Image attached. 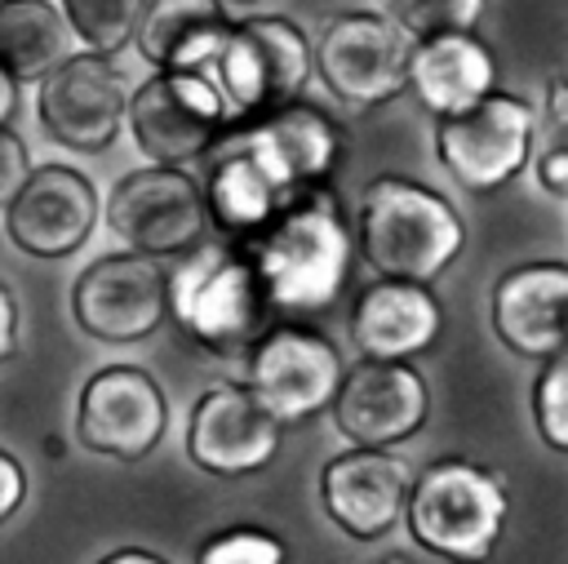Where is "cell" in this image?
Instances as JSON below:
<instances>
[{
    "label": "cell",
    "instance_id": "cell-24",
    "mask_svg": "<svg viewBox=\"0 0 568 564\" xmlns=\"http://www.w3.org/2000/svg\"><path fill=\"white\" fill-rule=\"evenodd\" d=\"M71 53V31L49 0H0V67L13 84L44 80Z\"/></svg>",
    "mask_w": 568,
    "mask_h": 564
},
{
    "label": "cell",
    "instance_id": "cell-28",
    "mask_svg": "<svg viewBox=\"0 0 568 564\" xmlns=\"http://www.w3.org/2000/svg\"><path fill=\"white\" fill-rule=\"evenodd\" d=\"M532 413H537L541 440L555 453H564L568 449V360L564 351L541 360V373L532 382Z\"/></svg>",
    "mask_w": 568,
    "mask_h": 564
},
{
    "label": "cell",
    "instance_id": "cell-22",
    "mask_svg": "<svg viewBox=\"0 0 568 564\" xmlns=\"http://www.w3.org/2000/svg\"><path fill=\"white\" fill-rule=\"evenodd\" d=\"M226 27L222 0H146L133 44L160 71H204Z\"/></svg>",
    "mask_w": 568,
    "mask_h": 564
},
{
    "label": "cell",
    "instance_id": "cell-29",
    "mask_svg": "<svg viewBox=\"0 0 568 564\" xmlns=\"http://www.w3.org/2000/svg\"><path fill=\"white\" fill-rule=\"evenodd\" d=\"M195 564H284V542L262 533V528H248V524H235V528H222L213 533Z\"/></svg>",
    "mask_w": 568,
    "mask_h": 564
},
{
    "label": "cell",
    "instance_id": "cell-33",
    "mask_svg": "<svg viewBox=\"0 0 568 564\" xmlns=\"http://www.w3.org/2000/svg\"><path fill=\"white\" fill-rule=\"evenodd\" d=\"M98 564H164L155 551H142V546H124V551H111V555H102Z\"/></svg>",
    "mask_w": 568,
    "mask_h": 564
},
{
    "label": "cell",
    "instance_id": "cell-34",
    "mask_svg": "<svg viewBox=\"0 0 568 564\" xmlns=\"http://www.w3.org/2000/svg\"><path fill=\"white\" fill-rule=\"evenodd\" d=\"M13 111H18V84H13L9 71L0 67V129L13 120Z\"/></svg>",
    "mask_w": 568,
    "mask_h": 564
},
{
    "label": "cell",
    "instance_id": "cell-21",
    "mask_svg": "<svg viewBox=\"0 0 568 564\" xmlns=\"http://www.w3.org/2000/svg\"><path fill=\"white\" fill-rule=\"evenodd\" d=\"M408 89L439 120L462 115L497 89V62L488 44L475 40L470 31L426 36V40H413L408 49Z\"/></svg>",
    "mask_w": 568,
    "mask_h": 564
},
{
    "label": "cell",
    "instance_id": "cell-12",
    "mask_svg": "<svg viewBox=\"0 0 568 564\" xmlns=\"http://www.w3.org/2000/svg\"><path fill=\"white\" fill-rule=\"evenodd\" d=\"M328 409L355 449H390L422 431L430 395L408 360H359L355 369H342Z\"/></svg>",
    "mask_w": 568,
    "mask_h": 564
},
{
    "label": "cell",
    "instance_id": "cell-19",
    "mask_svg": "<svg viewBox=\"0 0 568 564\" xmlns=\"http://www.w3.org/2000/svg\"><path fill=\"white\" fill-rule=\"evenodd\" d=\"M564 262H528L497 280L493 289V329L524 360H550L564 351Z\"/></svg>",
    "mask_w": 568,
    "mask_h": 564
},
{
    "label": "cell",
    "instance_id": "cell-3",
    "mask_svg": "<svg viewBox=\"0 0 568 564\" xmlns=\"http://www.w3.org/2000/svg\"><path fill=\"white\" fill-rule=\"evenodd\" d=\"M169 315L217 355L253 346L266 329V298L248 266L244 244H195L182 253L178 271H164Z\"/></svg>",
    "mask_w": 568,
    "mask_h": 564
},
{
    "label": "cell",
    "instance_id": "cell-11",
    "mask_svg": "<svg viewBox=\"0 0 568 564\" xmlns=\"http://www.w3.org/2000/svg\"><path fill=\"white\" fill-rule=\"evenodd\" d=\"M71 311L98 342H142L169 320L164 266L146 253H106L75 275Z\"/></svg>",
    "mask_w": 568,
    "mask_h": 564
},
{
    "label": "cell",
    "instance_id": "cell-17",
    "mask_svg": "<svg viewBox=\"0 0 568 564\" xmlns=\"http://www.w3.org/2000/svg\"><path fill=\"white\" fill-rule=\"evenodd\" d=\"M280 422L248 395V386H213L195 400L186 422V457L209 475L262 471L280 449Z\"/></svg>",
    "mask_w": 568,
    "mask_h": 564
},
{
    "label": "cell",
    "instance_id": "cell-1",
    "mask_svg": "<svg viewBox=\"0 0 568 564\" xmlns=\"http://www.w3.org/2000/svg\"><path fill=\"white\" fill-rule=\"evenodd\" d=\"M248 266L262 284V298L271 311L311 315L337 302L351 262V218L328 182L297 191L275 209V218L244 240Z\"/></svg>",
    "mask_w": 568,
    "mask_h": 564
},
{
    "label": "cell",
    "instance_id": "cell-9",
    "mask_svg": "<svg viewBox=\"0 0 568 564\" xmlns=\"http://www.w3.org/2000/svg\"><path fill=\"white\" fill-rule=\"evenodd\" d=\"M342 382L337 346L306 324H275L253 338L248 346V395L280 422H306L311 413L328 409Z\"/></svg>",
    "mask_w": 568,
    "mask_h": 564
},
{
    "label": "cell",
    "instance_id": "cell-35",
    "mask_svg": "<svg viewBox=\"0 0 568 564\" xmlns=\"http://www.w3.org/2000/svg\"><path fill=\"white\" fill-rule=\"evenodd\" d=\"M231 4H257V0H231Z\"/></svg>",
    "mask_w": 568,
    "mask_h": 564
},
{
    "label": "cell",
    "instance_id": "cell-4",
    "mask_svg": "<svg viewBox=\"0 0 568 564\" xmlns=\"http://www.w3.org/2000/svg\"><path fill=\"white\" fill-rule=\"evenodd\" d=\"M408 528L417 546L453 564H479L493 555L506 524V489L493 471L466 457L430 462L404 497Z\"/></svg>",
    "mask_w": 568,
    "mask_h": 564
},
{
    "label": "cell",
    "instance_id": "cell-16",
    "mask_svg": "<svg viewBox=\"0 0 568 564\" xmlns=\"http://www.w3.org/2000/svg\"><path fill=\"white\" fill-rule=\"evenodd\" d=\"M98 222L93 182L71 164H36L4 209L9 240L31 258L75 253Z\"/></svg>",
    "mask_w": 568,
    "mask_h": 564
},
{
    "label": "cell",
    "instance_id": "cell-18",
    "mask_svg": "<svg viewBox=\"0 0 568 564\" xmlns=\"http://www.w3.org/2000/svg\"><path fill=\"white\" fill-rule=\"evenodd\" d=\"M404 497L408 466L390 449H346L328 457L320 475V502L328 520L359 542H373L395 528V520L404 515Z\"/></svg>",
    "mask_w": 568,
    "mask_h": 564
},
{
    "label": "cell",
    "instance_id": "cell-26",
    "mask_svg": "<svg viewBox=\"0 0 568 564\" xmlns=\"http://www.w3.org/2000/svg\"><path fill=\"white\" fill-rule=\"evenodd\" d=\"M488 0H377L382 18L395 22L408 40L448 36V31H475Z\"/></svg>",
    "mask_w": 568,
    "mask_h": 564
},
{
    "label": "cell",
    "instance_id": "cell-20",
    "mask_svg": "<svg viewBox=\"0 0 568 564\" xmlns=\"http://www.w3.org/2000/svg\"><path fill=\"white\" fill-rule=\"evenodd\" d=\"M444 329L439 298L426 284L408 280H373L359 289L351 311V338L364 360H408L426 351Z\"/></svg>",
    "mask_w": 568,
    "mask_h": 564
},
{
    "label": "cell",
    "instance_id": "cell-10",
    "mask_svg": "<svg viewBox=\"0 0 568 564\" xmlns=\"http://www.w3.org/2000/svg\"><path fill=\"white\" fill-rule=\"evenodd\" d=\"M106 222L133 253L146 258L186 253L209 231L204 191L195 187L191 173L173 164H146L124 173L106 195Z\"/></svg>",
    "mask_w": 568,
    "mask_h": 564
},
{
    "label": "cell",
    "instance_id": "cell-25",
    "mask_svg": "<svg viewBox=\"0 0 568 564\" xmlns=\"http://www.w3.org/2000/svg\"><path fill=\"white\" fill-rule=\"evenodd\" d=\"M142 4L146 0H62L58 13L67 22V31L84 40L89 53L111 58V53H120L133 40Z\"/></svg>",
    "mask_w": 568,
    "mask_h": 564
},
{
    "label": "cell",
    "instance_id": "cell-14",
    "mask_svg": "<svg viewBox=\"0 0 568 564\" xmlns=\"http://www.w3.org/2000/svg\"><path fill=\"white\" fill-rule=\"evenodd\" d=\"M226 142L240 147L266 173V182L280 191V200H293L297 191L328 182V173L342 160L337 124L320 107H306V102L275 107V111L257 115L248 129L231 133Z\"/></svg>",
    "mask_w": 568,
    "mask_h": 564
},
{
    "label": "cell",
    "instance_id": "cell-32",
    "mask_svg": "<svg viewBox=\"0 0 568 564\" xmlns=\"http://www.w3.org/2000/svg\"><path fill=\"white\" fill-rule=\"evenodd\" d=\"M13 351H18V302L0 280V360H9Z\"/></svg>",
    "mask_w": 568,
    "mask_h": 564
},
{
    "label": "cell",
    "instance_id": "cell-23",
    "mask_svg": "<svg viewBox=\"0 0 568 564\" xmlns=\"http://www.w3.org/2000/svg\"><path fill=\"white\" fill-rule=\"evenodd\" d=\"M280 191L266 182V173L226 138H217L213 147V169H209V195H204V213L231 235V240H248L257 235L275 209H280Z\"/></svg>",
    "mask_w": 568,
    "mask_h": 564
},
{
    "label": "cell",
    "instance_id": "cell-27",
    "mask_svg": "<svg viewBox=\"0 0 568 564\" xmlns=\"http://www.w3.org/2000/svg\"><path fill=\"white\" fill-rule=\"evenodd\" d=\"M537 160V178L550 195H568V89L564 75H550L546 84V124H541V142L532 151Z\"/></svg>",
    "mask_w": 568,
    "mask_h": 564
},
{
    "label": "cell",
    "instance_id": "cell-13",
    "mask_svg": "<svg viewBox=\"0 0 568 564\" xmlns=\"http://www.w3.org/2000/svg\"><path fill=\"white\" fill-rule=\"evenodd\" d=\"M164 422H169L164 391L138 364H106L80 391L75 435L93 453L138 462L160 444Z\"/></svg>",
    "mask_w": 568,
    "mask_h": 564
},
{
    "label": "cell",
    "instance_id": "cell-2",
    "mask_svg": "<svg viewBox=\"0 0 568 564\" xmlns=\"http://www.w3.org/2000/svg\"><path fill=\"white\" fill-rule=\"evenodd\" d=\"M351 240L382 280L426 284L462 253L466 226L439 191L386 173L359 191Z\"/></svg>",
    "mask_w": 568,
    "mask_h": 564
},
{
    "label": "cell",
    "instance_id": "cell-30",
    "mask_svg": "<svg viewBox=\"0 0 568 564\" xmlns=\"http://www.w3.org/2000/svg\"><path fill=\"white\" fill-rule=\"evenodd\" d=\"M27 173H31L27 147H22V138L4 124V129H0V209H9V200L22 191Z\"/></svg>",
    "mask_w": 568,
    "mask_h": 564
},
{
    "label": "cell",
    "instance_id": "cell-31",
    "mask_svg": "<svg viewBox=\"0 0 568 564\" xmlns=\"http://www.w3.org/2000/svg\"><path fill=\"white\" fill-rule=\"evenodd\" d=\"M22 497H27V471L18 466L13 453L0 449V524L22 506Z\"/></svg>",
    "mask_w": 568,
    "mask_h": 564
},
{
    "label": "cell",
    "instance_id": "cell-36",
    "mask_svg": "<svg viewBox=\"0 0 568 564\" xmlns=\"http://www.w3.org/2000/svg\"><path fill=\"white\" fill-rule=\"evenodd\" d=\"M386 564H408V560H386Z\"/></svg>",
    "mask_w": 568,
    "mask_h": 564
},
{
    "label": "cell",
    "instance_id": "cell-15",
    "mask_svg": "<svg viewBox=\"0 0 568 564\" xmlns=\"http://www.w3.org/2000/svg\"><path fill=\"white\" fill-rule=\"evenodd\" d=\"M124 75L98 53H67L40 80V124L71 151H106L124 120Z\"/></svg>",
    "mask_w": 568,
    "mask_h": 564
},
{
    "label": "cell",
    "instance_id": "cell-5",
    "mask_svg": "<svg viewBox=\"0 0 568 564\" xmlns=\"http://www.w3.org/2000/svg\"><path fill=\"white\" fill-rule=\"evenodd\" d=\"M200 75L213 80L226 107V124H235L302 98L311 80V44L297 22L257 13L226 27Z\"/></svg>",
    "mask_w": 568,
    "mask_h": 564
},
{
    "label": "cell",
    "instance_id": "cell-6",
    "mask_svg": "<svg viewBox=\"0 0 568 564\" xmlns=\"http://www.w3.org/2000/svg\"><path fill=\"white\" fill-rule=\"evenodd\" d=\"M124 115L138 151L151 164H173V169L209 155L226 129L222 93L200 71H155L146 84L129 93Z\"/></svg>",
    "mask_w": 568,
    "mask_h": 564
},
{
    "label": "cell",
    "instance_id": "cell-7",
    "mask_svg": "<svg viewBox=\"0 0 568 564\" xmlns=\"http://www.w3.org/2000/svg\"><path fill=\"white\" fill-rule=\"evenodd\" d=\"M408 49L413 40L386 22L382 13H333L311 49V71L328 84V93L346 107H382L408 84Z\"/></svg>",
    "mask_w": 568,
    "mask_h": 564
},
{
    "label": "cell",
    "instance_id": "cell-8",
    "mask_svg": "<svg viewBox=\"0 0 568 564\" xmlns=\"http://www.w3.org/2000/svg\"><path fill=\"white\" fill-rule=\"evenodd\" d=\"M537 120L532 107L515 93L493 89L462 115H444L435 124V151L439 164L466 187V191H497L515 173H524L532 155Z\"/></svg>",
    "mask_w": 568,
    "mask_h": 564
}]
</instances>
